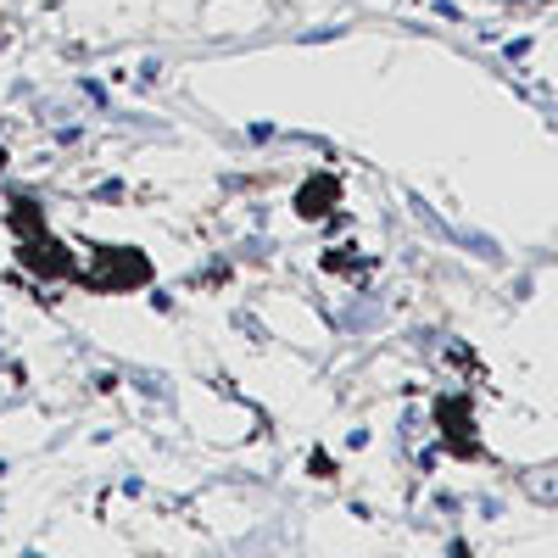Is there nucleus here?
<instances>
[{"label": "nucleus", "mask_w": 558, "mask_h": 558, "mask_svg": "<svg viewBox=\"0 0 558 558\" xmlns=\"http://www.w3.org/2000/svg\"><path fill=\"white\" fill-rule=\"evenodd\" d=\"M330 196H336V184H307V191H302V218H318L324 207H330Z\"/></svg>", "instance_id": "1"}]
</instances>
